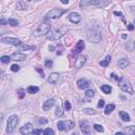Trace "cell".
Returning a JSON list of instances; mask_svg holds the SVG:
<instances>
[{
	"mask_svg": "<svg viewBox=\"0 0 135 135\" xmlns=\"http://www.w3.org/2000/svg\"><path fill=\"white\" fill-rule=\"evenodd\" d=\"M67 12L66 10H62V9H58V8H55V9H52L50 12L45 15L44 17V21H48V20H51V19H56V18H59L61 17V15H63Z\"/></svg>",
	"mask_w": 135,
	"mask_h": 135,
	"instance_id": "obj_1",
	"label": "cell"
},
{
	"mask_svg": "<svg viewBox=\"0 0 135 135\" xmlns=\"http://www.w3.org/2000/svg\"><path fill=\"white\" fill-rule=\"evenodd\" d=\"M117 82H118L119 88L122 89L123 92H127V93H129V94H133V88L129 80H127L126 78L119 77L118 79H117Z\"/></svg>",
	"mask_w": 135,
	"mask_h": 135,
	"instance_id": "obj_2",
	"label": "cell"
},
{
	"mask_svg": "<svg viewBox=\"0 0 135 135\" xmlns=\"http://www.w3.org/2000/svg\"><path fill=\"white\" fill-rule=\"evenodd\" d=\"M50 32H51V26L48 23H42L34 31V36H42V35L49 34Z\"/></svg>",
	"mask_w": 135,
	"mask_h": 135,
	"instance_id": "obj_3",
	"label": "cell"
},
{
	"mask_svg": "<svg viewBox=\"0 0 135 135\" xmlns=\"http://www.w3.org/2000/svg\"><path fill=\"white\" fill-rule=\"evenodd\" d=\"M74 127H75V125L71 120H60L57 122V128L60 131H69L74 129Z\"/></svg>",
	"mask_w": 135,
	"mask_h": 135,
	"instance_id": "obj_4",
	"label": "cell"
},
{
	"mask_svg": "<svg viewBox=\"0 0 135 135\" xmlns=\"http://www.w3.org/2000/svg\"><path fill=\"white\" fill-rule=\"evenodd\" d=\"M17 123H18V117H17V115L10 116L8 120V127H6V133L8 134L12 133L17 127Z\"/></svg>",
	"mask_w": 135,
	"mask_h": 135,
	"instance_id": "obj_5",
	"label": "cell"
},
{
	"mask_svg": "<svg viewBox=\"0 0 135 135\" xmlns=\"http://www.w3.org/2000/svg\"><path fill=\"white\" fill-rule=\"evenodd\" d=\"M88 40L92 43H98L101 41V34L98 31H89L88 32Z\"/></svg>",
	"mask_w": 135,
	"mask_h": 135,
	"instance_id": "obj_6",
	"label": "cell"
},
{
	"mask_svg": "<svg viewBox=\"0 0 135 135\" xmlns=\"http://www.w3.org/2000/svg\"><path fill=\"white\" fill-rule=\"evenodd\" d=\"M63 35H65V32L61 31V30H56V31H53V32H50V33L48 34L47 38L49 39V40H58V39L61 38Z\"/></svg>",
	"mask_w": 135,
	"mask_h": 135,
	"instance_id": "obj_7",
	"label": "cell"
},
{
	"mask_svg": "<svg viewBox=\"0 0 135 135\" xmlns=\"http://www.w3.org/2000/svg\"><path fill=\"white\" fill-rule=\"evenodd\" d=\"M1 42H3V43H9V44L15 45V47H17V45H19L21 43V41L19 40V39L12 38V37H2L1 38Z\"/></svg>",
	"mask_w": 135,
	"mask_h": 135,
	"instance_id": "obj_8",
	"label": "cell"
},
{
	"mask_svg": "<svg viewBox=\"0 0 135 135\" xmlns=\"http://www.w3.org/2000/svg\"><path fill=\"white\" fill-rule=\"evenodd\" d=\"M34 132V128L32 123H26L23 127H21L20 133L21 134H33Z\"/></svg>",
	"mask_w": 135,
	"mask_h": 135,
	"instance_id": "obj_9",
	"label": "cell"
},
{
	"mask_svg": "<svg viewBox=\"0 0 135 135\" xmlns=\"http://www.w3.org/2000/svg\"><path fill=\"white\" fill-rule=\"evenodd\" d=\"M69 20L71 21V22H73V23H79L80 20H81V16L78 13H76V12L70 13L69 14Z\"/></svg>",
	"mask_w": 135,
	"mask_h": 135,
	"instance_id": "obj_10",
	"label": "cell"
},
{
	"mask_svg": "<svg viewBox=\"0 0 135 135\" xmlns=\"http://www.w3.org/2000/svg\"><path fill=\"white\" fill-rule=\"evenodd\" d=\"M79 126H80V130H81V132H82V133H84V134H90V133H91L90 125H89L87 122H83V120H81L80 123H79Z\"/></svg>",
	"mask_w": 135,
	"mask_h": 135,
	"instance_id": "obj_11",
	"label": "cell"
},
{
	"mask_svg": "<svg viewBox=\"0 0 135 135\" xmlns=\"http://www.w3.org/2000/svg\"><path fill=\"white\" fill-rule=\"evenodd\" d=\"M10 57L12 60H15V61H23V60L27 59V56L22 54V53H13Z\"/></svg>",
	"mask_w": 135,
	"mask_h": 135,
	"instance_id": "obj_12",
	"label": "cell"
},
{
	"mask_svg": "<svg viewBox=\"0 0 135 135\" xmlns=\"http://www.w3.org/2000/svg\"><path fill=\"white\" fill-rule=\"evenodd\" d=\"M90 84L91 82L89 80L87 79H79V80H77V86L79 89H81V90H84V89H88L89 87H90Z\"/></svg>",
	"mask_w": 135,
	"mask_h": 135,
	"instance_id": "obj_13",
	"label": "cell"
},
{
	"mask_svg": "<svg viewBox=\"0 0 135 135\" xmlns=\"http://www.w3.org/2000/svg\"><path fill=\"white\" fill-rule=\"evenodd\" d=\"M84 47H86V44H84L83 40H79L76 43V47H75V49H74V51H73V54L74 55H75V54H79V53L84 49Z\"/></svg>",
	"mask_w": 135,
	"mask_h": 135,
	"instance_id": "obj_14",
	"label": "cell"
},
{
	"mask_svg": "<svg viewBox=\"0 0 135 135\" xmlns=\"http://www.w3.org/2000/svg\"><path fill=\"white\" fill-rule=\"evenodd\" d=\"M86 62H87V58L84 56H79L75 61V68L76 69H80V68H82L84 66Z\"/></svg>",
	"mask_w": 135,
	"mask_h": 135,
	"instance_id": "obj_15",
	"label": "cell"
},
{
	"mask_svg": "<svg viewBox=\"0 0 135 135\" xmlns=\"http://www.w3.org/2000/svg\"><path fill=\"white\" fill-rule=\"evenodd\" d=\"M55 104V99L54 98H51V99H48V100H45L43 102V105H42V108H43L44 111H49L50 109L52 108L53 106Z\"/></svg>",
	"mask_w": 135,
	"mask_h": 135,
	"instance_id": "obj_16",
	"label": "cell"
},
{
	"mask_svg": "<svg viewBox=\"0 0 135 135\" xmlns=\"http://www.w3.org/2000/svg\"><path fill=\"white\" fill-rule=\"evenodd\" d=\"M58 79H59V73L54 72V73H52L51 75L49 76V78H48V82H49V83H56Z\"/></svg>",
	"mask_w": 135,
	"mask_h": 135,
	"instance_id": "obj_17",
	"label": "cell"
},
{
	"mask_svg": "<svg viewBox=\"0 0 135 135\" xmlns=\"http://www.w3.org/2000/svg\"><path fill=\"white\" fill-rule=\"evenodd\" d=\"M129 65H130V61L128 59H126V58L119 59L118 61H117V66H118L119 68H122V69H125V68H127Z\"/></svg>",
	"mask_w": 135,
	"mask_h": 135,
	"instance_id": "obj_18",
	"label": "cell"
},
{
	"mask_svg": "<svg viewBox=\"0 0 135 135\" xmlns=\"http://www.w3.org/2000/svg\"><path fill=\"white\" fill-rule=\"evenodd\" d=\"M123 134H135V126H130L123 129Z\"/></svg>",
	"mask_w": 135,
	"mask_h": 135,
	"instance_id": "obj_19",
	"label": "cell"
},
{
	"mask_svg": "<svg viewBox=\"0 0 135 135\" xmlns=\"http://www.w3.org/2000/svg\"><path fill=\"white\" fill-rule=\"evenodd\" d=\"M110 62H111V56H107L104 60H101V61L99 62V65H100L101 67H104V68H107L109 66Z\"/></svg>",
	"mask_w": 135,
	"mask_h": 135,
	"instance_id": "obj_20",
	"label": "cell"
},
{
	"mask_svg": "<svg viewBox=\"0 0 135 135\" xmlns=\"http://www.w3.org/2000/svg\"><path fill=\"white\" fill-rule=\"evenodd\" d=\"M119 116H120V118H122L123 122H129V120H130L129 114H128L127 112H125V111H120L119 112Z\"/></svg>",
	"mask_w": 135,
	"mask_h": 135,
	"instance_id": "obj_21",
	"label": "cell"
},
{
	"mask_svg": "<svg viewBox=\"0 0 135 135\" xmlns=\"http://www.w3.org/2000/svg\"><path fill=\"white\" fill-rule=\"evenodd\" d=\"M17 48H18L20 51H27V50H31V49H34V47H30V45H27L26 43H21L19 45H17Z\"/></svg>",
	"mask_w": 135,
	"mask_h": 135,
	"instance_id": "obj_22",
	"label": "cell"
},
{
	"mask_svg": "<svg viewBox=\"0 0 135 135\" xmlns=\"http://www.w3.org/2000/svg\"><path fill=\"white\" fill-rule=\"evenodd\" d=\"M27 93H30V94H36L39 91V88L35 87V86H30V87H27Z\"/></svg>",
	"mask_w": 135,
	"mask_h": 135,
	"instance_id": "obj_23",
	"label": "cell"
},
{
	"mask_svg": "<svg viewBox=\"0 0 135 135\" xmlns=\"http://www.w3.org/2000/svg\"><path fill=\"white\" fill-rule=\"evenodd\" d=\"M100 89H101V91L104 92L105 94H110V93H111V91H112V88L110 86H108V84H104V86H101Z\"/></svg>",
	"mask_w": 135,
	"mask_h": 135,
	"instance_id": "obj_24",
	"label": "cell"
},
{
	"mask_svg": "<svg viewBox=\"0 0 135 135\" xmlns=\"http://www.w3.org/2000/svg\"><path fill=\"white\" fill-rule=\"evenodd\" d=\"M115 109V105H113V104H110V105H108L106 107V110H105V113L106 114H110L113 110Z\"/></svg>",
	"mask_w": 135,
	"mask_h": 135,
	"instance_id": "obj_25",
	"label": "cell"
},
{
	"mask_svg": "<svg viewBox=\"0 0 135 135\" xmlns=\"http://www.w3.org/2000/svg\"><path fill=\"white\" fill-rule=\"evenodd\" d=\"M55 115L57 116V117H61L63 115V109H62V107H57L55 110Z\"/></svg>",
	"mask_w": 135,
	"mask_h": 135,
	"instance_id": "obj_26",
	"label": "cell"
},
{
	"mask_svg": "<svg viewBox=\"0 0 135 135\" xmlns=\"http://www.w3.org/2000/svg\"><path fill=\"white\" fill-rule=\"evenodd\" d=\"M88 5H90V0H81L80 1V8L81 9L87 8Z\"/></svg>",
	"mask_w": 135,
	"mask_h": 135,
	"instance_id": "obj_27",
	"label": "cell"
},
{
	"mask_svg": "<svg viewBox=\"0 0 135 135\" xmlns=\"http://www.w3.org/2000/svg\"><path fill=\"white\" fill-rule=\"evenodd\" d=\"M83 112L86 113V114H88V115H93V114H95V113H96V111H95V110L91 109V108H87V109H84V110H83Z\"/></svg>",
	"mask_w": 135,
	"mask_h": 135,
	"instance_id": "obj_28",
	"label": "cell"
},
{
	"mask_svg": "<svg viewBox=\"0 0 135 135\" xmlns=\"http://www.w3.org/2000/svg\"><path fill=\"white\" fill-rule=\"evenodd\" d=\"M8 23H10V26H12V27H17V26H18V21H17L16 19H14V18H10L9 21H8Z\"/></svg>",
	"mask_w": 135,
	"mask_h": 135,
	"instance_id": "obj_29",
	"label": "cell"
},
{
	"mask_svg": "<svg viewBox=\"0 0 135 135\" xmlns=\"http://www.w3.org/2000/svg\"><path fill=\"white\" fill-rule=\"evenodd\" d=\"M17 9L18 10H26L27 9L26 3H23L22 1H19L18 3H17Z\"/></svg>",
	"mask_w": 135,
	"mask_h": 135,
	"instance_id": "obj_30",
	"label": "cell"
},
{
	"mask_svg": "<svg viewBox=\"0 0 135 135\" xmlns=\"http://www.w3.org/2000/svg\"><path fill=\"white\" fill-rule=\"evenodd\" d=\"M94 95H95V92L93 90H87L86 91V96L87 97L92 98V97H94Z\"/></svg>",
	"mask_w": 135,
	"mask_h": 135,
	"instance_id": "obj_31",
	"label": "cell"
},
{
	"mask_svg": "<svg viewBox=\"0 0 135 135\" xmlns=\"http://www.w3.org/2000/svg\"><path fill=\"white\" fill-rule=\"evenodd\" d=\"M10 60H12V59H11V57H9V56H2L1 57V62L2 63H9Z\"/></svg>",
	"mask_w": 135,
	"mask_h": 135,
	"instance_id": "obj_32",
	"label": "cell"
},
{
	"mask_svg": "<svg viewBox=\"0 0 135 135\" xmlns=\"http://www.w3.org/2000/svg\"><path fill=\"white\" fill-rule=\"evenodd\" d=\"M94 129L97 131V132H104V128L100 125H94Z\"/></svg>",
	"mask_w": 135,
	"mask_h": 135,
	"instance_id": "obj_33",
	"label": "cell"
},
{
	"mask_svg": "<svg viewBox=\"0 0 135 135\" xmlns=\"http://www.w3.org/2000/svg\"><path fill=\"white\" fill-rule=\"evenodd\" d=\"M44 134L45 135H53V134H54V131H53L51 128H48V129L44 130Z\"/></svg>",
	"mask_w": 135,
	"mask_h": 135,
	"instance_id": "obj_34",
	"label": "cell"
},
{
	"mask_svg": "<svg viewBox=\"0 0 135 135\" xmlns=\"http://www.w3.org/2000/svg\"><path fill=\"white\" fill-rule=\"evenodd\" d=\"M52 66H53V61L51 59H48V60H45V68H52Z\"/></svg>",
	"mask_w": 135,
	"mask_h": 135,
	"instance_id": "obj_35",
	"label": "cell"
},
{
	"mask_svg": "<svg viewBox=\"0 0 135 135\" xmlns=\"http://www.w3.org/2000/svg\"><path fill=\"white\" fill-rule=\"evenodd\" d=\"M101 0H90V5H98Z\"/></svg>",
	"mask_w": 135,
	"mask_h": 135,
	"instance_id": "obj_36",
	"label": "cell"
},
{
	"mask_svg": "<svg viewBox=\"0 0 135 135\" xmlns=\"http://www.w3.org/2000/svg\"><path fill=\"white\" fill-rule=\"evenodd\" d=\"M65 108H66V110H71V108H72V106H71V102L70 101H68V100H66L65 101Z\"/></svg>",
	"mask_w": 135,
	"mask_h": 135,
	"instance_id": "obj_37",
	"label": "cell"
},
{
	"mask_svg": "<svg viewBox=\"0 0 135 135\" xmlns=\"http://www.w3.org/2000/svg\"><path fill=\"white\" fill-rule=\"evenodd\" d=\"M11 70H12L13 72H18V71H19V66H17V65H13L12 67H11Z\"/></svg>",
	"mask_w": 135,
	"mask_h": 135,
	"instance_id": "obj_38",
	"label": "cell"
},
{
	"mask_svg": "<svg viewBox=\"0 0 135 135\" xmlns=\"http://www.w3.org/2000/svg\"><path fill=\"white\" fill-rule=\"evenodd\" d=\"M134 44V42L133 41H129V42H128V45H127V49L128 50H130V51H132V50H133V47H132V45ZM135 45V44H134Z\"/></svg>",
	"mask_w": 135,
	"mask_h": 135,
	"instance_id": "obj_39",
	"label": "cell"
},
{
	"mask_svg": "<svg viewBox=\"0 0 135 135\" xmlns=\"http://www.w3.org/2000/svg\"><path fill=\"white\" fill-rule=\"evenodd\" d=\"M97 107H98V108H102V107H105V100H104V99H100V100L98 101Z\"/></svg>",
	"mask_w": 135,
	"mask_h": 135,
	"instance_id": "obj_40",
	"label": "cell"
},
{
	"mask_svg": "<svg viewBox=\"0 0 135 135\" xmlns=\"http://www.w3.org/2000/svg\"><path fill=\"white\" fill-rule=\"evenodd\" d=\"M18 95H19V98H23L24 97V91L22 90V89L18 90Z\"/></svg>",
	"mask_w": 135,
	"mask_h": 135,
	"instance_id": "obj_41",
	"label": "cell"
},
{
	"mask_svg": "<svg viewBox=\"0 0 135 135\" xmlns=\"http://www.w3.org/2000/svg\"><path fill=\"white\" fill-rule=\"evenodd\" d=\"M33 134H44V131H42V130H39V129H36V130H34V132Z\"/></svg>",
	"mask_w": 135,
	"mask_h": 135,
	"instance_id": "obj_42",
	"label": "cell"
},
{
	"mask_svg": "<svg viewBox=\"0 0 135 135\" xmlns=\"http://www.w3.org/2000/svg\"><path fill=\"white\" fill-rule=\"evenodd\" d=\"M127 29L129 30V31H133L134 30V26H133L132 23H130V24H128V26H127Z\"/></svg>",
	"mask_w": 135,
	"mask_h": 135,
	"instance_id": "obj_43",
	"label": "cell"
},
{
	"mask_svg": "<svg viewBox=\"0 0 135 135\" xmlns=\"http://www.w3.org/2000/svg\"><path fill=\"white\" fill-rule=\"evenodd\" d=\"M39 123H43V125H45V123H48V120L44 119V118H40L39 119Z\"/></svg>",
	"mask_w": 135,
	"mask_h": 135,
	"instance_id": "obj_44",
	"label": "cell"
},
{
	"mask_svg": "<svg viewBox=\"0 0 135 135\" xmlns=\"http://www.w3.org/2000/svg\"><path fill=\"white\" fill-rule=\"evenodd\" d=\"M36 71H37V72H39V73H40V75H41V77H43V75H44V73H43V71H42V70L40 69V68H37V69H36Z\"/></svg>",
	"mask_w": 135,
	"mask_h": 135,
	"instance_id": "obj_45",
	"label": "cell"
},
{
	"mask_svg": "<svg viewBox=\"0 0 135 135\" xmlns=\"http://www.w3.org/2000/svg\"><path fill=\"white\" fill-rule=\"evenodd\" d=\"M114 15L115 16H119V17H123L122 14L120 13V12H117V11H115V12H114Z\"/></svg>",
	"mask_w": 135,
	"mask_h": 135,
	"instance_id": "obj_46",
	"label": "cell"
},
{
	"mask_svg": "<svg viewBox=\"0 0 135 135\" xmlns=\"http://www.w3.org/2000/svg\"><path fill=\"white\" fill-rule=\"evenodd\" d=\"M60 1H61L63 4H68V3H69V0H60Z\"/></svg>",
	"mask_w": 135,
	"mask_h": 135,
	"instance_id": "obj_47",
	"label": "cell"
},
{
	"mask_svg": "<svg viewBox=\"0 0 135 135\" xmlns=\"http://www.w3.org/2000/svg\"><path fill=\"white\" fill-rule=\"evenodd\" d=\"M53 50H54V47H53V45H50V51H53Z\"/></svg>",
	"mask_w": 135,
	"mask_h": 135,
	"instance_id": "obj_48",
	"label": "cell"
},
{
	"mask_svg": "<svg viewBox=\"0 0 135 135\" xmlns=\"http://www.w3.org/2000/svg\"><path fill=\"white\" fill-rule=\"evenodd\" d=\"M0 22H1V24H5V20H3V19H1V21H0Z\"/></svg>",
	"mask_w": 135,
	"mask_h": 135,
	"instance_id": "obj_49",
	"label": "cell"
},
{
	"mask_svg": "<svg viewBox=\"0 0 135 135\" xmlns=\"http://www.w3.org/2000/svg\"><path fill=\"white\" fill-rule=\"evenodd\" d=\"M123 134V132H116V135H122Z\"/></svg>",
	"mask_w": 135,
	"mask_h": 135,
	"instance_id": "obj_50",
	"label": "cell"
},
{
	"mask_svg": "<svg viewBox=\"0 0 135 135\" xmlns=\"http://www.w3.org/2000/svg\"><path fill=\"white\" fill-rule=\"evenodd\" d=\"M122 37V39H126V38H127V35H125V34H123Z\"/></svg>",
	"mask_w": 135,
	"mask_h": 135,
	"instance_id": "obj_51",
	"label": "cell"
},
{
	"mask_svg": "<svg viewBox=\"0 0 135 135\" xmlns=\"http://www.w3.org/2000/svg\"><path fill=\"white\" fill-rule=\"evenodd\" d=\"M134 23H135V19H134Z\"/></svg>",
	"mask_w": 135,
	"mask_h": 135,
	"instance_id": "obj_52",
	"label": "cell"
},
{
	"mask_svg": "<svg viewBox=\"0 0 135 135\" xmlns=\"http://www.w3.org/2000/svg\"><path fill=\"white\" fill-rule=\"evenodd\" d=\"M27 1H31V0H27Z\"/></svg>",
	"mask_w": 135,
	"mask_h": 135,
	"instance_id": "obj_53",
	"label": "cell"
},
{
	"mask_svg": "<svg viewBox=\"0 0 135 135\" xmlns=\"http://www.w3.org/2000/svg\"><path fill=\"white\" fill-rule=\"evenodd\" d=\"M134 44H135V42H134Z\"/></svg>",
	"mask_w": 135,
	"mask_h": 135,
	"instance_id": "obj_54",
	"label": "cell"
}]
</instances>
